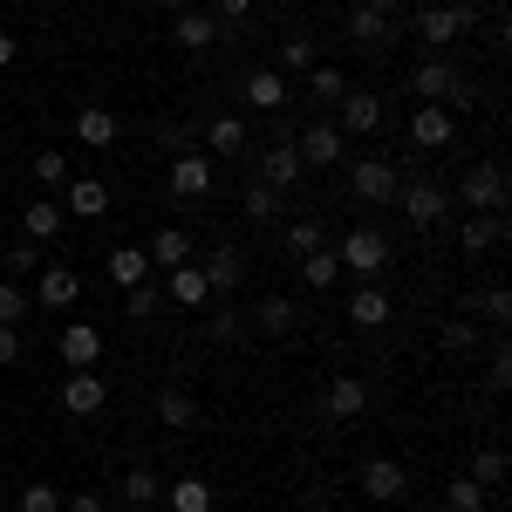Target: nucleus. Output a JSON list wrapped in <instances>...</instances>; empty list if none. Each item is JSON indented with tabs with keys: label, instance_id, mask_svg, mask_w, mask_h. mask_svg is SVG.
Masks as SVG:
<instances>
[{
	"label": "nucleus",
	"instance_id": "1",
	"mask_svg": "<svg viewBox=\"0 0 512 512\" xmlns=\"http://www.w3.org/2000/svg\"><path fill=\"white\" fill-rule=\"evenodd\" d=\"M335 260H342V267H349V274L362 280V287H376V274L390 267V239L376 233V226H355V233L342 239V246H335Z\"/></svg>",
	"mask_w": 512,
	"mask_h": 512
},
{
	"label": "nucleus",
	"instance_id": "2",
	"mask_svg": "<svg viewBox=\"0 0 512 512\" xmlns=\"http://www.w3.org/2000/svg\"><path fill=\"white\" fill-rule=\"evenodd\" d=\"M458 137V117L444 110V103H417L410 110V144H424V151H444Z\"/></svg>",
	"mask_w": 512,
	"mask_h": 512
},
{
	"label": "nucleus",
	"instance_id": "3",
	"mask_svg": "<svg viewBox=\"0 0 512 512\" xmlns=\"http://www.w3.org/2000/svg\"><path fill=\"white\" fill-rule=\"evenodd\" d=\"M458 198H465L472 212H499V205H506V171H499V164H472L465 185H458Z\"/></svg>",
	"mask_w": 512,
	"mask_h": 512
},
{
	"label": "nucleus",
	"instance_id": "4",
	"mask_svg": "<svg viewBox=\"0 0 512 512\" xmlns=\"http://www.w3.org/2000/svg\"><path fill=\"white\" fill-rule=\"evenodd\" d=\"M110 403V383L96 376V369H69V383H62V410L69 417H96Z\"/></svg>",
	"mask_w": 512,
	"mask_h": 512
},
{
	"label": "nucleus",
	"instance_id": "5",
	"mask_svg": "<svg viewBox=\"0 0 512 512\" xmlns=\"http://www.w3.org/2000/svg\"><path fill=\"white\" fill-rule=\"evenodd\" d=\"M362 499H376V506H390V499H403V485H410V472L396 465V458H362Z\"/></svg>",
	"mask_w": 512,
	"mask_h": 512
},
{
	"label": "nucleus",
	"instance_id": "6",
	"mask_svg": "<svg viewBox=\"0 0 512 512\" xmlns=\"http://www.w3.org/2000/svg\"><path fill=\"white\" fill-rule=\"evenodd\" d=\"M396 198H403L410 226H437V219H444V205H451V192H444L437 178H417V185H396Z\"/></svg>",
	"mask_w": 512,
	"mask_h": 512
},
{
	"label": "nucleus",
	"instance_id": "7",
	"mask_svg": "<svg viewBox=\"0 0 512 512\" xmlns=\"http://www.w3.org/2000/svg\"><path fill=\"white\" fill-rule=\"evenodd\" d=\"M349 185H355V198H362V205H390L403 178H396V164H383V158H362V164L349 171Z\"/></svg>",
	"mask_w": 512,
	"mask_h": 512
},
{
	"label": "nucleus",
	"instance_id": "8",
	"mask_svg": "<svg viewBox=\"0 0 512 512\" xmlns=\"http://www.w3.org/2000/svg\"><path fill=\"white\" fill-rule=\"evenodd\" d=\"M417 35L431 41V48H451L458 35H472V7H424L417 14Z\"/></svg>",
	"mask_w": 512,
	"mask_h": 512
},
{
	"label": "nucleus",
	"instance_id": "9",
	"mask_svg": "<svg viewBox=\"0 0 512 512\" xmlns=\"http://www.w3.org/2000/svg\"><path fill=\"white\" fill-rule=\"evenodd\" d=\"M55 349H62L69 369H96V362H103V328H96V321H69Z\"/></svg>",
	"mask_w": 512,
	"mask_h": 512
},
{
	"label": "nucleus",
	"instance_id": "10",
	"mask_svg": "<svg viewBox=\"0 0 512 512\" xmlns=\"http://www.w3.org/2000/svg\"><path fill=\"white\" fill-rule=\"evenodd\" d=\"M76 294H82V274L62 267V260H48V267L35 274V301L41 308H76Z\"/></svg>",
	"mask_w": 512,
	"mask_h": 512
},
{
	"label": "nucleus",
	"instance_id": "11",
	"mask_svg": "<svg viewBox=\"0 0 512 512\" xmlns=\"http://www.w3.org/2000/svg\"><path fill=\"white\" fill-rule=\"evenodd\" d=\"M321 410H328L335 424H355V417L369 410V383H362V376H335V383L321 390Z\"/></svg>",
	"mask_w": 512,
	"mask_h": 512
},
{
	"label": "nucleus",
	"instance_id": "12",
	"mask_svg": "<svg viewBox=\"0 0 512 512\" xmlns=\"http://www.w3.org/2000/svg\"><path fill=\"white\" fill-rule=\"evenodd\" d=\"M212 192V158L205 151H178L171 158V198H205Z\"/></svg>",
	"mask_w": 512,
	"mask_h": 512
},
{
	"label": "nucleus",
	"instance_id": "13",
	"mask_svg": "<svg viewBox=\"0 0 512 512\" xmlns=\"http://www.w3.org/2000/svg\"><path fill=\"white\" fill-rule=\"evenodd\" d=\"M342 144H349V137H342L335 123H308V137H301L294 151H301L308 171H328V164H342Z\"/></svg>",
	"mask_w": 512,
	"mask_h": 512
},
{
	"label": "nucleus",
	"instance_id": "14",
	"mask_svg": "<svg viewBox=\"0 0 512 512\" xmlns=\"http://www.w3.org/2000/svg\"><path fill=\"white\" fill-rule=\"evenodd\" d=\"M62 212H69V219H103V212H110V185H103V178H69V185H62Z\"/></svg>",
	"mask_w": 512,
	"mask_h": 512
},
{
	"label": "nucleus",
	"instance_id": "15",
	"mask_svg": "<svg viewBox=\"0 0 512 512\" xmlns=\"http://www.w3.org/2000/svg\"><path fill=\"white\" fill-rule=\"evenodd\" d=\"M335 110H342V123H335V130H342V137H369V130H376V123H383V103H376V96H369V89H349V96H342V103H335Z\"/></svg>",
	"mask_w": 512,
	"mask_h": 512
},
{
	"label": "nucleus",
	"instance_id": "16",
	"mask_svg": "<svg viewBox=\"0 0 512 512\" xmlns=\"http://www.w3.org/2000/svg\"><path fill=\"white\" fill-rule=\"evenodd\" d=\"M301 171H308V164H301V151H294V144H287V137H280V144H267V151H260V185H274V192H287V185H294V178H301Z\"/></svg>",
	"mask_w": 512,
	"mask_h": 512
},
{
	"label": "nucleus",
	"instance_id": "17",
	"mask_svg": "<svg viewBox=\"0 0 512 512\" xmlns=\"http://www.w3.org/2000/svg\"><path fill=\"white\" fill-rule=\"evenodd\" d=\"M69 226V212H62V198H35V205H21V233L35 239V246H48V239Z\"/></svg>",
	"mask_w": 512,
	"mask_h": 512
},
{
	"label": "nucleus",
	"instance_id": "18",
	"mask_svg": "<svg viewBox=\"0 0 512 512\" xmlns=\"http://www.w3.org/2000/svg\"><path fill=\"white\" fill-rule=\"evenodd\" d=\"M171 41H178L185 55H205V48L219 41V21H212V14H198V7H185V14L171 21Z\"/></svg>",
	"mask_w": 512,
	"mask_h": 512
},
{
	"label": "nucleus",
	"instance_id": "19",
	"mask_svg": "<svg viewBox=\"0 0 512 512\" xmlns=\"http://www.w3.org/2000/svg\"><path fill=\"white\" fill-rule=\"evenodd\" d=\"M76 144H89V151H110V144H117V117H110L103 103H82V110H76Z\"/></svg>",
	"mask_w": 512,
	"mask_h": 512
},
{
	"label": "nucleus",
	"instance_id": "20",
	"mask_svg": "<svg viewBox=\"0 0 512 512\" xmlns=\"http://www.w3.org/2000/svg\"><path fill=\"white\" fill-rule=\"evenodd\" d=\"M198 274H205V287H212V294H233L239 280H246V260H239L233 246H212V253H205V267H198Z\"/></svg>",
	"mask_w": 512,
	"mask_h": 512
},
{
	"label": "nucleus",
	"instance_id": "21",
	"mask_svg": "<svg viewBox=\"0 0 512 512\" xmlns=\"http://www.w3.org/2000/svg\"><path fill=\"white\" fill-rule=\"evenodd\" d=\"M158 424H164V431H192V424H198V396L178 390V383H164V390H158Z\"/></svg>",
	"mask_w": 512,
	"mask_h": 512
},
{
	"label": "nucleus",
	"instance_id": "22",
	"mask_svg": "<svg viewBox=\"0 0 512 512\" xmlns=\"http://www.w3.org/2000/svg\"><path fill=\"white\" fill-rule=\"evenodd\" d=\"M205 158H246V123L239 117H212L205 123Z\"/></svg>",
	"mask_w": 512,
	"mask_h": 512
},
{
	"label": "nucleus",
	"instance_id": "23",
	"mask_svg": "<svg viewBox=\"0 0 512 512\" xmlns=\"http://www.w3.org/2000/svg\"><path fill=\"white\" fill-rule=\"evenodd\" d=\"M198 246H192V233H185V226H164L158 239H151V253H144V260H151V267H164V274H171V267H185V260H192Z\"/></svg>",
	"mask_w": 512,
	"mask_h": 512
},
{
	"label": "nucleus",
	"instance_id": "24",
	"mask_svg": "<svg viewBox=\"0 0 512 512\" xmlns=\"http://www.w3.org/2000/svg\"><path fill=\"white\" fill-rule=\"evenodd\" d=\"M246 103L267 110V117H280V110H287V82H280V69H253V76H246Z\"/></svg>",
	"mask_w": 512,
	"mask_h": 512
},
{
	"label": "nucleus",
	"instance_id": "25",
	"mask_svg": "<svg viewBox=\"0 0 512 512\" xmlns=\"http://www.w3.org/2000/svg\"><path fill=\"white\" fill-rule=\"evenodd\" d=\"M164 499H171V512H212V478H164Z\"/></svg>",
	"mask_w": 512,
	"mask_h": 512
},
{
	"label": "nucleus",
	"instance_id": "26",
	"mask_svg": "<svg viewBox=\"0 0 512 512\" xmlns=\"http://www.w3.org/2000/svg\"><path fill=\"white\" fill-rule=\"evenodd\" d=\"M349 35L362 41V48H390V41H396V14H376V7H355V14H349Z\"/></svg>",
	"mask_w": 512,
	"mask_h": 512
},
{
	"label": "nucleus",
	"instance_id": "27",
	"mask_svg": "<svg viewBox=\"0 0 512 512\" xmlns=\"http://www.w3.org/2000/svg\"><path fill=\"white\" fill-rule=\"evenodd\" d=\"M458 239H465V260H478V253H492V246L506 239V219H499V212H472Z\"/></svg>",
	"mask_w": 512,
	"mask_h": 512
},
{
	"label": "nucleus",
	"instance_id": "28",
	"mask_svg": "<svg viewBox=\"0 0 512 512\" xmlns=\"http://www.w3.org/2000/svg\"><path fill=\"white\" fill-rule=\"evenodd\" d=\"M451 76H458L451 62H417V69H410V96H417V103H444Z\"/></svg>",
	"mask_w": 512,
	"mask_h": 512
},
{
	"label": "nucleus",
	"instance_id": "29",
	"mask_svg": "<svg viewBox=\"0 0 512 512\" xmlns=\"http://www.w3.org/2000/svg\"><path fill=\"white\" fill-rule=\"evenodd\" d=\"M349 321L355 328H383V321H390V294H383V287H355Z\"/></svg>",
	"mask_w": 512,
	"mask_h": 512
},
{
	"label": "nucleus",
	"instance_id": "30",
	"mask_svg": "<svg viewBox=\"0 0 512 512\" xmlns=\"http://www.w3.org/2000/svg\"><path fill=\"white\" fill-rule=\"evenodd\" d=\"M171 301H178V308H205V301H212V287H205V274H198L192 260L171 267Z\"/></svg>",
	"mask_w": 512,
	"mask_h": 512
},
{
	"label": "nucleus",
	"instance_id": "31",
	"mask_svg": "<svg viewBox=\"0 0 512 512\" xmlns=\"http://www.w3.org/2000/svg\"><path fill=\"white\" fill-rule=\"evenodd\" d=\"M342 96H349V76H342V69H308V103L335 110Z\"/></svg>",
	"mask_w": 512,
	"mask_h": 512
},
{
	"label": "nucleus",
	"instance_id": "32",
	"mask_svg": "<svg viewBox=\"0 0 512 512\" xmlns=\"http://www.w3.org/2000/svg\"><path fill=\"white\" fill-rule=\"evenodd\" d=\"M253 328H260V335H287V328H294V301H287V294H267V301L253 308Z\"/></svg>",
	"mask_w": 512,
	"mask_h": 512
},
{
	"label": "nucleus",
	"instance_id": "33",
	"mask_svg": "<svg viewBox=\"0 0 512 512\" xmlns=\"http://www.w3.org/2000/svg\"><path fill=\"white\" fill-rule=\"evenodd\" d=\"M151 499H164V478L151 472V465L123 472V506H151Z\"/></svg>",
	"mask_w": 512,
	"mask_h": 512
},
{
	"label": "nucleus",
	"instance_id": "34",
	"mask_svg": "<svg viewBox=\"0 0 512 512\" xmlns=\"http://www.w3.org/2000/svg\"><path fill=\"white\" fill-rule=\"evenodd\" d=\"M144 267H151L144 246H117V253H110V280H117V287H144Z\"/></svg>",
	"mask_w": 512,
	"mask_h": 512
},
{
	"label": "nucleus",
	"instance_id": "35",
	"mask_svg": "<svg viewBox=\"0 0 512 512\" xmlns=\"http://www.w3.org/2000/svg\"><path fill=\"white\" fill-rule=\"evenodd\" d=\"M246 219H253V226H274L280 219V192L274 185H260V178L246 185Z\"/></svg>",
	"mask_w": 512,
	"mask_h": 512
},
{
	"label": "nucleus",
	"instance_id": "36",
	"mask_svg": "<svg viewBox=\"0 0 512 512\" xmlns=\"http://www.w3.org/2000/svg\"><path fill=\"white\" fill-rule=\"evenodd\" d=\"M321 246H328L321 219H294V226H287V253H294V260H308V253H321Z\"/></svg>",
	"mask_w": 512,
	"mask_h": 512
},
{
	"label": "nucleus",
	"instance_id": "37",
	"mask_svg": "<svg viewBox=\"0 0 512 512\" xmlns=\"http://www.w3.org/2000/svg\"><path fill=\"white\" fill-rule=\"evenodd\" d=\"M301 274H308V287H335V280H342V260H335V246H321V253H308V260H301Z\"/></svg>",
	"mask_w": 512,
	"mask_h": 512
},
{
	"label": "nucleus",
	"instance_id": "38",
	"mask_svg": "<svg viewBox=\"0 0 512 512\" xmlns=\"http://www.w3.org/2000/svg\"><path fill=\"white\" fill-rule=\"evenodd\" d=\"M444 506L451 512H485V485H478V478H451V485H444Z\"/></svg>",
	"mask_w": 512,
	"mask_h": 512
},
{
	"label": "nucleus",
	"instance_id": "39",
	"mask_svg": "<svg viewBox=\"0 0 512 512\" xmlns=\"http://www.w3.org/2000/svg\"><path fill=\"white\" fill-rule=\"evenodd\" d=\"M28 315H35V301H28L14 280H0V328H21Z\"/></svg>",
	"mask_w": 512,
	"mask_h": 512
},
{
	"label": "nucleus",
	"instance_id": "40",
	"mask_svg": "<svg viewBox=\"0 0 512 512\" xmlns=\"http://www.w3.org/2000/svg\"><path fill=\"white\" fill-rule=\"evenodd\" d=\"M465 478H478V485L492 492V485L506 478V451H499V444H485V451H478V458H472V472H465Z\"/></svg>",
	"mask_w": 512,
	"mask_h": 512
},
{
	"label": "nucleus",
	"instance_id": "41",
	"mask_svg": "<svg viewBox=\"0 0 512 512\" xmlns=\"http://www.w3.org/2000/svg\"><path fill=\"white\" fill-rule=\"evenodd\" d=\"M35 185L62 192V185H69V158H62V151H35Z\"/></svg>",
	"mask_w": 512,
	"mask_h": 512
},
{
	"label": "nucleus",
	"instance_id": "42",
	"mask_svg": "<svg viewBox=\"0 0 512 512\" xmlns=\"http://www.w3.org/2000/svg\"><path fill=\"white\" fill-rule=\"evenodd\" d=\"M280 69H287V76L315 69V41H308V35H287V41H280Z\"/></svg>",
	"mask_w": 512,
	"mask_h": 512
},
{
	"label": "nucleus",
	"instance_id": "43",
	"mask_svg": "<svg viewBox=\"0 0 512 512\" xmlns=\"http://www.w3.org/2000/svg\"><path fill=\"white\" fill-rule=\"evenodd\" d=\"M0 267H7V274H41V246L35 239H14V246L0 253Z\"/></svg>",
	"mask_w": 512,
	"mask_h": 512
},
{
	"label": "nucleus",
	"instance_id": "44",
	"mask_svg": "<svg viewBox=\"0 0 512 512\" xmlns=\"http://www.w3.org/2000/svg\"><path fill=\"white\" fill-rule=\"evenodd\" d=\"M158 301H164L158 287H123V315H130V321H151V315H158Z\"/></svg>",
	"mask_w": 512,
	"mask_h": 512
},
{
	"label": "nucleus",
	"instance_id": "45",
	"mask_svg": "<svg viewBox=\"0 0 512 512\" xmlns=\"http://www.w3.org/2000/svg\"><path fill=\"white\" fill-rule=\"evenodd\" d=\"M14 512H62V492H55L48 478H35V485L21 492V506H14Z\"/></svg>",
	"mask_w": 512,
	"mask_h": 512
},
{
	"label": "nucleus",
	"instance_id": "46",
	"mask_svg": "<svg viewBox=\"0 0 512 512\" xmlns=\"http://www.w3.org/2000/svg\"><path fill=\"white\" fill-rule=\"evenodd\" d=\"M444 110H451V117H472V110H478L472 76H451V89H444Z\"/></svg>",
	"mask_w": 512,
	"mask_h": 512
},
{
	"label": "nucleus",
	"instance_id": "47",
	"mask_svg": "<svg viewBox=\"0 0 512 512\" xmlns=\"http://www.w3.org/2000/svg\"><path fill=\"white\" fill-rule=\"evenodd\" d=\"M437 342H444V349H451V355H465V349H472V342H478V328H472V321H465V315H451V321H444V328H437Z\"/></svg>",
	"mask_w": 512,
	"mask_h": 512
},
{
	"label": "nucleus",
	"instance_id": "48",
	"mask_svg": "<svg viewBox=\"0 0 512 512\" xmlns=\"http://www.w3.org/2000/svg\"><path fill=\"white\" fill-rule=\"evenodd\" d=\"M478 315H485V321H506L512 315V294H506V287H485V294H478Z\"/></svg>",
	"mask_w": 512,
	"mask_h": 512
},
{
	"label": "nucleus",
	"instance_id": "49",
	"mask_svg": "<svg viewBox=\"0 0 512 512\" xmlns=\"http://www.w3.org/2000/svg\"><path fill=\"white\" fill-rule=\"evenodd\" d=\"M205 328H212V342H226V349H233L239 335H246V321H239V315H212Z\"/></svg>",
	"mask_w": 512,
	"mask_h": 512
},
{
	"label": "nucleus",
	"instance_id": "50",
	"mask_svg": "<svg viewBox=\"0 0 512 512\" xmlns=\"http://www.w3.org/2000/svg\"><path fill=\"white\" fill-rule=\"evenodd\" d=\"M158 144H171V151H198V137L185 130V123H158Z\"/></svg>",
	"mask_w": 512,
	"mask_h": 512
},
{
	"label": "nucleus",
	"instance_id": "51",
	"mask_svg": "<svg viewBox=\"0 0 512 512\" xmlns=\"http://www.w3.org/2000/svg\"><path fill=\"white\" fill-rule=\"evenodd\" d=\"M246 14H253V0H219V14H212V21H219V28H239Z\"/></svg>",
	"mask_w": 512,
	"mask_h": 512
},
{
	"label": "nucleus",
	"instance_id": "52",
	"mask_svg": "<svg viewBox=\"0 0 512 512\" xmlns=\"http://www.w3.org/2000/svg\"><path fill=\"white\" fill-rule=\"evenodd\" d=\"M21 362V328H0V369Z\"/></svg>",
	"mask_w": 512,
	"mask_h": 512
},
{
	"label": "nucleus",
	"instance_id": "53",
	"mask_svg": "<svg viewBox=\"0 0 512 512\" xmlns=\"http://www.w3.org/2000/svg\"><path fill=\"white\" fill-rule=\"evenodd\" d=\"M62 512H103V499L96 492H76V499H62Z\"/></svg>",
	"mask_w": 512,
	"mask_h": 512
},
{
	"label": "nucleus",
	"instance_id": "54",
	"mask_svg": "<svg viewBox=\"0 0 512 512\" xmlns=\"http://www.w3.org/2000/svg\"><path fill=\"white\" fill-rule=\"evenodd\" d=\"M14 55H21V41H14V35H0V69H7Z\"/></svg>",
	"mask_w": 512,
	"mask_h": 512
},
{
	"label": "nucleus",
	"instance_id": "55",
	"mask_svg": "<svg viewBox=\"0 0 512 512\" xmlns=\"http://www.w3.org/2000/svg\"><path fill=\"white\" fill-rule=\"evenodd\" d=\"M362 7H376V14H396V7H410V0H362Z\"/></svg>",
	"mask_w": 512,
	"mask_h": 512
},
{
	"label": "nucleus",
	"instance_id": "56",
	"mask_svg": "<svg viewBox=\"0 0 512 512\" xmlns=\"http://www.w3.org/2000/svg\"><path fill=\"white\" fill-rule=\"evenodd\" d=\"M151 7H164V14H185V7H192V0H151Z\"/></svg>",
	"mask_w": 512,
	"mask_h": 512
},
{
	"label": "nucleus",
	"instance_id": "57",
	"mask_svg": "<svg viewBox=\"0 0 512 512\" xmlns=\"http://www.w3.org/2000/svg\"><path fill=\"white\" fill-rule=\"evenodd\" d=\"M123 512H151V506H123Z\"/></svg>",
	"mask_w": 512,
	"mask_h": 512
},
{
	"label": "nucleus",
	"instance_id": "58",
	"mask_svg": "<svg viewBox=\"0 0 512 512\" xmlns=\"http://www.w3.org/2000/svg\"><path fill=\"white\" fill-rule=\"evenodd\" d=\"M492 7H506V0H492Z\"/></svg>",
	"mask_w": 512,
	"mask_h": 512
}]
</instances>
